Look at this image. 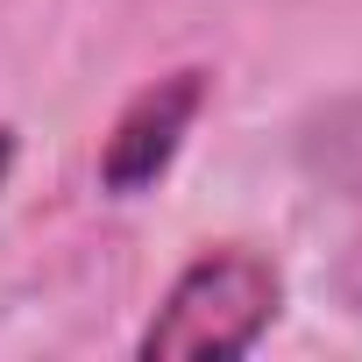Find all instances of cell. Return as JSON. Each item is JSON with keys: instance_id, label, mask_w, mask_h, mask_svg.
<instances>
[{"instance_id": "obj_1", "label": "cell", "mask_w": 362, "mask_h": 362, "mask_svg": "<svg viewBox=\"0 0 362 362\" xmlns=\"http://www.w3.org/2000/svg\"><path fill=\"white\" fill-rule=\"evenodd\" d=\"M284 313V277L256 249H206L170 277L135 355L142 362H228L249 355Z\"/></svg>"}, {"instance_id": "obj_2", "label": "cell", "mask_w": 362, "mask_h": 362, "mask_svg": "<svg viewBox=\"0 0 362 362\" xmlns=\"http://www.w3.org/2000/svg\"><path fill=\"white\" fill-rule=\"evenodd\" d=\"M206 93H214V78H206L199 64H177V71L149 78V86L114 114V128H107V142H100V192L142 199L156 177L177 163L192 121L206 114Z\"/></svg>"}, {"instance_id": "obj_3", "label": "cell", "mask_w": 362, "mask_h": 362, "mask_svg": "<svg viewBox=\"0 0 362 362\" xmlns=\"http://www.w3.org/2000/svg\"><path fill=\"white\" fill-rule=\"evenodd\" d=\"M15 156H22V135L0 121V192H8V177H15Z\"/></svg>"}]
</instances>
